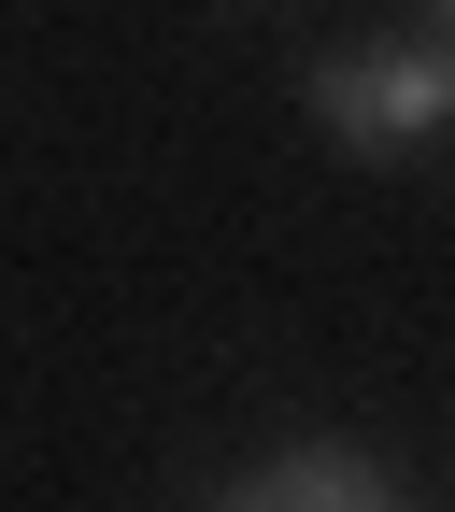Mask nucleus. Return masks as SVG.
Masks as SVG:
<instances>
[{
	"label": "nucleus",
	"mask_w": 455,
	"mask_h": 512,
	"mask_svg": "<svg viewBox=\"0 0 455 512\" xmlns=\"http://www.w3.org/2000/svg\"><path fill=\"white\" fill-rule=\"evenodd\" d=\"M313 114H328L342 157H427V143H455V43L413 29V43L313 57Z\"/></svg>",
	"instance_id": "1"
},
{
	"label": "nucleus",
	"mask_w": 455,
	"mask_h": 512,
	"mask_svg": "<svg viewBox=\"0 0 455 512\" xmlns=\"http://www.w3.org/2000/svg\"><path fill=\"white\" fill-rule=\"evenodd\" d=\"M214 512H399V484H384L356 441H299V456H271V470H242Z\"/></svg>",
	"instance_id": "2"
},
{
	"label": "nucleus",
	"mask_w": 455,
	"mask_h": 512,
	"mask_svg": "<svg viewBox=\"0 0 455 512\" xmlns=\"http://www.w3.org/2000/svg\"><path fill=\"white\" fill-rule=\"evenodd\" d=\"M441 43H455V0H441Z\"/></svg>",
	"instance_id": "3"
}]
</instances>
